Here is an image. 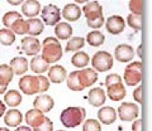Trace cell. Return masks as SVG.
<instances>
[{"mask_svg":"<svg viewBox=\"0 0 152 131\" xmlns=\"http://www.w3.org/2000/svg\"><path fill=\"white\" fill-rule=\"evenodd\" d=\"M126 95H127L126 87L123 86L122 83L107 87V96L110 98L112 101H121L126 97Z\"/></svg>","mask_w":152,"mask_h":131,"instance_id":"22","label":"cell"},{"mask_svg":"<svg viewBox=\"0 0 152 131\" xmlns=\"http://www.w3.org/2000/svg\"><path fill=\"white\" fill-rule=\"evenodd\" d=\"M137 55H138L140 58H142V44L138 47V49H137Z\"/></svg>","mask_w":152,"mask_h":131,"instance_id":"47","label":"cell"},{"mask_svg":"<svg viewBox=\"0 0 152 131\" xmlns=\"http://www.w3.org/2000/svg\"><path fill=\"white\" fill-rule=\"evenodd\" d=\"M50 67V63L47 62V60L42 57V54L41 55H34V57L32 58L31 60V69H32V72H34L37 74H42V73H45L48 71V68Z\"/></svg>","mask_w":152,"mask_h":131,"instance_id":"20","label":"cell"},{"mask_svg":"<svg viewBox=\"0 0 152 131\" xmlns=\"http://www.w3.org/2000/svg\"><path fill=\"white\" fill-rule=\"evenodd\" d=\"M105 40V37L102 32L99 30H94V32H90L89 34L86 35V42L89 43V45L91 47H99L104 43Z\"/></svg>","mask_w":152,"mask_h":131,"instance_id":"30","label":"cell"},{"mask_svg":"<svg viewBox=\"0 0 152 131\" xmlns=\"http://www.w3.org/2000/svg\"><path fill=\"white\" fill-rule=\"evenodd\" d=\"M5 110H7L5 104H4L3 101H0V116H3L4 114H5Z\"/></svg>","mask_w":152,"mask_h":131,"instance_id":"44","label":"cell"},{"mask_svg":"<svg viewBox=\"0 0 152 131\" xmlns=\"http://www.w3.org/2000/svg\"><path fill=\"white\" fill-rule=\"evenodd\" d=\"M83 13L86 20H93L103 17V6L98 1H89L83 6Z\"/></svg>","mask_w":152,"mask_h":131,"instance_id":"11","label":"cell"},{"mask_svg":"<svg viewBox=\"0 0 152 131\" xmlns=\"http://www.w3.org/2000/svg\"><path fill=\"white\" fill-rule=\"evenodd\" d=\"M45 119H46V116L43 115V112L37 110V109H32L26 114V122L28 126H31L32 129L38 126L41 122H43Z\"/></svg>","mask_w":152,"mask_h":131,"instance_id":"21","label":"cell"},{"mask_svg":"<svg viewBox=\"0 0 152 131\" xmlns=\"http://www.w3.org/2000/svg\"><path fill=\"white\" fill-rule=\"evenodd\" d=\"M142 93H143L142 86H138L134 91H133V98H134V101L137 102V104H140V105L143 102V96H142Z\"/></svg>","mask_w":152,"mask_h":131,"instance_id":"41","label":"cell"},{"mask_svg":"<svg viewBox=\"0 0 152 131\" xmlns=\"http://www.w3.org/2000/svg\"><path fill=\"white\" fill-rule=\"evenodd\" d=\"M141 125H142V120L136 119L132 125V131H141Z\"/></svg>","mask_w":152,"mask_h":131,"instance_id":"42","label":"cell"},{"mask_svg":"<svg viewBox=\"0 0 152 131\" xmlns=\"http://www.w3.org/2000/svg\"><path fill=\"white\" fill-rule=\"evenodd\" d=\"M62 47L60 42L55 37H47L42 42V57H43L50 64L56 63L62 58Z\"/></svg>","mask_w":152,"mask_h":131,"instance_id":"3","label":"cell"},{"mask_svg":"<svg viewBox=\"0 0 152 131\" xmlns=\"http://www.w3.org/2000/svg\"><path fill=\"white\" fill-rule=\"evenodd\" d=\"M14 77V72L9 64H0V85L8 86Z\"/></svg>","mask_w":152,"mask_h":131,"instance_id":"28","label":"cell"},{"mask_svg":"<svg viewBox=\"0 0 152 131\" xmlns=\"http://www.w3.org/2000/svg\"><path fill=\"white\" fill-rule=\"evenodd\" d=\"M33 106H34V109L46 114V112H50L53 109L55 101H53V98L48 95H41V96H37L36 100L33 101Z\"/></svg>","mask_w":152,"mask_h":131,"instance_id":"13","label":"cell"},{"mask_svg":"<svg viewBox=\"0 0 152 131\" xmlns=\"http://www.w3.org/2000/svg\"><path fill=\"white\" fill-rule=\"evenodd\" d=\"M127 86H138L142 82V62H132L126 67L123 74Z\"/></svg>","mask_w":152,"mask_h":131,"instance_id":"4","label":"cell"},{"mask_svg":"<svg viewBox=\"0 0 152 131\" xmlns=\"http://www.w3.org/2000/svg\"><path fill=\"white\" fill-rule=\"evenodd\" d=\"M86 24L90 28L99 29V28H102V25L104 24V15L100 17V18H96V19H93V20H86Z\"/></svg>","mask_w":152,"mask_h":131,"instance_id":"40","label":"cell"},{"mask_svg":"<svg viewBox=\"0 0 152 131\" xmlns=\"http://www.w3.org/2000/svg\"><path fill=\"white\" fill-rule=\"evenodd\" d=\"M84 45H85V39L83 37H74V38H71L67 42L65 49H66V52H77Z\"/></svg>","mask_w":152,"mask_h":131,"instance_id":"32","label":"cell"},{"mask_svg":"<svg viewBox=\"0 0 152 131\" xmlns=\"http://www.w3.org/2000/svg\"><path fill=\"white\" fill-rule=\"evenodd\" d=\"M15 131H33L29 126H18L15 129Z\"/></svg>","mask_w":152,"mask_h":131,"instance_id":"45","label":"cell"},{"mask_svg":"<svg viewBox=\"0 0 152 131\" xmlns=\"http://www.w3.org/2000/svg\"><path fill=\"white\" fill-rule=\"evenodd\" d=\"M4 102H5L7 106L10 107H15L19 106L22 102V95L20 92H18L17 90H10L5 92V96H4Z\"/></svg>","mask_w":152,"mask_h":131,"instance_id":"27","label":"cell"},{"mask_svg":"<svg viewBox=\"0 0 152 131\" xmlns=\"http://www.w3.org/2000/svg\"><path fill=\"white\" fill-rule=\"evenodd\" d=\"M22 50L26 53V55H37L38 53L41 52V42L38 40L36 37H24V38L22 39V45H20Z\"/></svg>","mask_w":152,"mask_h":131,"instance_id":"8","label":"cell"},{"mask_svg":"<svg viewBox=\"0 0 152 131\" xmlns=\"http://www.w3.org/2000/svg\"><path fill=\"white\" fill-rule=\"evenodd\" d=\"M124 19L121 17V15H112L109 17L107 22H105V28L108 33H110L113 35H117V34H121V33L124 30Z\"/></svg>","mask_w":152,"mask_h":131,"instance_id":"9","label":"cell"},{"mask_svg":"<svg viewBox=\"0 0 152 131\" xmlns=\"http://www.w3.org/2000/svg\"><path fill=\"white\" fill-rule=\"evenodd\" d=\"M10 67L13 69L14 74H17V76H22V74H24L28 68H29V63H28V60L26 57H15L12 59L10 62Z\"/></svg>","mask_w":152,"mask_h":131,"instance_id":"23","label":"cell"},{"mask_svg":"<svg viewBox=\"0 0 152 131\" xmlns=\"http://www.w3.org/2000/svg\"><path fill=\"white\" fill-rule=\"evenodd\" d=\"M83 131H102L100 121L94 120V119L86 120L83 125Z\"/></svg>","mask_w":152,"mask_h":131,"instance_id":"36","label":"cell"},{"mask_svg":"<svg viewBox=\"0 0 152 131\" xmlns=\"http://www.w3.org/2000/svg\"><path fill=\"white\" fill-rule=\"evenodd\" d=\"M118 83H122V77L117 73H112V74H108L107 78H105V86H113V85H118Z\"/></svg>","mask_w":152,"mask_h":131,"instance_id":"39","label":"cell"},{"mask_svg":"<svg viewBox=\"0 0 152 131\" xmlns=\"http://www.w3.org/2000/svg\"><path fill=\"white\" fill-rule=\"evenodd\" d=\"M27 23H28V34L32 37L39 35L45 29L43 22L41 19H38V18H29L27 20Z\"/></svg>","mask_w":152,"mask_h":131,"instance_id":"25","label":"cell"},{"mask_svg":"<svg viewBox=\"0 0 152 131\" xmlns=\"http://www.w3.org/2000/svg\"><path fill=\"white\" fill-rule=\"evenodd\" d=\"M18 85L24 95L31 96L46 92L50 88V79L45 76H23Z\"/></svg>","mask_w":152,"mask_h":131,"instance_id":"1","label":"cell"},{"mask_svg":"<svg viewBox=\"0 0 152 131\" xmlns=\"http://www.w3.org/2000/svg\"><path fill=\"white\" fill-rule=\"evenodd\" d=\"M0 131H10V130L7 129V127H0Z\"/></svg>","mask_w":152,"mask_h":131,"instance_id":"49","label":"cell"},{"mask_svg":"<svg viewBox=\"0 0 152 131\" xmlns=\"http://www.w3.org/2000/svg\"><path fill=\"white\" fill-rule=\"evenodd\" d=\"M7 1L10 4V5H14V6H17V5H20V4L24 1V0H7Z\"/></svg>","mask_w":152,"mask_h":131,"instance_id":"43","label":"cell"},{"mask_svg":"<svg viewBox=\"0 0 152 131\" xmlns=\"http://www.w3.org/2000/svg\"><path fill=\"white\" fill-rule=\"evenodd\" d=\"M117 111L110 106H104L98 111V119L104 125H110L117 120Z\"/></svg>","mask_w":152,"mask_h":131,"instance_id":"15","label":"cell"},{"mask_svg":"<svg viewBox=\"0 0 152 131\" xmlns=\"http://www.w3.org/2000/svg\"><path fill=\"white\" fill-rule=\"evenodd\" d=\"M90 62V57L88 53L85 52H76L72 57H71V63H72V66H75V67L77 68H86V66L89 64Z\"/></svg>","mask_w":152,"mask_h":131,"instance_id":"26","label":"cell"},{"mask_svg":"<svg viewBox=\"0 0 152 131\" xmlns=\"http://www.w3.org/2000/svg\"><path fill=\"white\" fill-rule=\"evenodd\" d=\"M118 117L122 121H133L138 117L140 115V107L137 104H132V102H123V104L118 107Z\"/></svg>","mask_w":152,"mask_h":131,"instance_id":"7","label":"cell"},{"mask_svg":"<svg viewBox=\"0 0 152 131\" xmlns=\"http://www.w3.org/2000/svg\"><path fill=\"white\" fill-rule=\"evenodd\" d=\"M128 8H129L132 14L142 15V12H143V0H129Z\"/></svg>","mask_w":152,"mask_h":131,"instance_id":"37","label":"cell"},{"mask_svg":"<svg viewBox=\"0 0 152 131\" xmlns=\"http://www.w3.org/2000/svg\"><path fill=\"white\" fill-rule=\"evenodd\" d=\"M105 100H107V95L104 92L103 88L100 87H94L89 91V95H88V101L89 104L94 106V107H100L105 104Z\"/></svg>","mask_w":152,"mask_h":131,"instance_id":"12","label":"cell"},{"mask_svg":"<svg viewBox=\"0 0 152 131\" xmlns=\"http://www.w3.org/2000/svg\"><path fill=\"white\" fill-rule=\"evenodd\" d=\"M67 87L71 91H76V92L84 90V86L81 85V82L79 79V71L71 72L67 76Z\"/></svg>","mask_w":152,"mask_h":131,"instance_id":"29","label":"cell"},{"mask_svg":"<svg viewBox=\"0 0 152 131\" xmlns=\"http://www.w3.org/2000/svg\"><path fill=\"white\" fill-rule=\"evenodd\" d=\"M85 117H86V110L84 107L70 106L61 112L60 121L65 127L74 129L76 126L81 125V122H84Z\"/></svg>","mask_w":152,"mask_h":131,"instance_id":"2","label":"cell"},{"mask_svg":"<svg viewBox=\"0 0 152 131\" xmlns=\"http://www.w3.org/2000/svg\"><path fill=\"white\" fill-rule=\"evenodd\" d=\"M55 34L57 37V39H61V40L69 39L72 35V27L69 23L61 22L58 24H56L55 27Z\"/></svg>","mask_w":152,"mask_h":131,"instance_id":"24","label":"cell"},{"mask_svg":"<svg viewBox=\"0 0 152 131\" xmlns=\"http://www.w3.org/2000/svg\"><path fill=\"white\" fill-rule=\"evenodd\" d=\"M7 87H8V86L0 85V95H3V93H5V91H7Z\"/></svg>","mask_w":152,"mask_h":131,"instance_id":"46","label":"cell"},{"mask_svg":"<svg viewBox=\"0 0 152 131\" xmlns=\"http://www.w3.org/2000/svg\"><path fill=\"white\" fill-rule=\"evenodd\" d=\"M74 1L77 4H86V3H89V0H74Z\"/></svg>","mask_w":152,"mask_h":131,"instance_id":"48","label":"cell"},{"mask_svg":"<svg viewBox=\"0 0 152 131\" xmlns=\"http://www.w3.org/2000/svg\"><path fill=\"white\" fill-rule=\"evenodd\" d=\"M41 18L42 22L46 25H56L58 24L61 20V10L58 6L53 5V4H48L46 5L41 12Z\"/></svg>","mask_w":152,"mask_h":131,"instance_id":"6","label":"cell"},{"mask_svg":"<svg viewBox=\"0 0 152 131\" xmlns=\"http://www.w3.org/2000/svg\"><path fill=\"white\" fill-rule=\"evenodd\" d=\"M91 66L98 72H107L113 67V57L109 52L99 50L91 58Z\"/></svg>","mask_w":152,"mask_h":131,"instance_id":"5","label":"cell"},{"mask_svg":"<svg viewBox=\"0 0 152 131\" xmlns=\"http://www.w3.org/2000/svg\"><path fill=\"white\" fill-rule=\"evenodd\" d=\"M127 23L132 29L134 30H141L142 29V17L137 15V14H129L127 18Z\"/></svg>","mask_w":152,"mask_h":131,"instance_id":"35","label":"cell"},{"mask_svg":"<svg viewBox=\"0 0 152 131\" xmlns=\"http://www.w3.org/2000/svg\"><path fill=\"white\" fill-rule=\"evenodd\" d=\"M79 79L84 88H86L98 81V73L93 68H83L81 71H79Z\"/></svg>","mask_w":152,"mask_h":131,"instance_id":"14","label":"cell"},{"mask_svg":"<svg viewBox=\"0 0 152 131\" xmlns=\"http://www.w3.org/2000/svg\"><path fill=\"white\" fill-rule=\"evenodd\" d=\"M10 29L15 33V34H28V23L27 20H24L23 18H20V19H18L14 24L10 27Z\"/></svg>","mask_w":152,"mask_h":131,"instance_id":"33","label":"cell"},{"mask_svg":"<svg viewBox=\"0 0 152 131\" xmlns=\"http://www.w3.org/2000/svg\"><path fill=\"white\" fill-rule=\"evenodd\" d=\"M67 78V72L62 66H52L48 69V79L52 83H61Z\"/></svg>","mask_w":152,"mask_h":131,"instance_id":"16","label":"cell"},{"mask_svg":"<svg viewBox=\"0 0 152 131\" xmlns=\"http://www.w3.org/2000/svg\"><path fill=\"white\" fill-rule=\"evenodd\" d=\"M58 131H65V130H58Z\"/></svg>","mask_w":152,"mask_h":131,"instance_id":"50","label":"cell"},{"mask_svg":"<svg viewBox=\"0 0 152 131\" xmlns=\"http://www.w3.org/2000/svg\"><path fill=\"white\" fill-rule=\"evenodd\" d=\"M114 57H115L118 62L128 63L134 57V50L128 44H119L115 48V50H114Z\"/></svg>","mask_w":152,"mask_h":131,"instance_id":"10","label":"cell"},{"mask_svg":"<svg viewBox=\"0 0 152 131\" xmlns=\"http://www.w3.org/2000/svg\"><path fill=\"white\" fill-rule=\"evenodd\" d=\"M15 42V33L9 28L0 29V44L3 45H12Z\"/></svg>","mask_w":152,"mask_h":131,"instance_id":"31","label":"cell"},{"mask_svg":"<svg viewBox=\"0 0 152 131\" xmlns=\"http://www.w3.org/2000/svg\"><path fill=\"white\" fill-rule=\"evenodd\" d=\"M81 9L76 4H66L62 9V17L69 22H76L81 17Z\"/></svg>","mask_w":152,"mask_h":131,"instance_id":"19","label":"cell"},{"mask_svg":"<svg viewBox=\"0 0 152 131\" xmlns=\"http://www.w3.org/2000/svg\"><path fill=\"white\" fill-rule=\"evenodd\" d=\"M23 121V115L22 112L17 110V109H12L5 112V116H4V122L10 127H18L19 125L22 124Z\"/></svg>","mask_w":152,"mask_h":131,"instance_id":"18","label":"cell"},{"mask_svg":"<svg viewBox=\"0 0 152 131\" xmlns=\"http://www.w3.org/2000/svg\"><path fill=\"white\" fill-rule=\"evenodd\" d=\"M20 18H22L20 13H18V12H8V13L4 14V17H3V24L10 29V27L18 19H20Z\"/></svg>","mask_w":152,"mask_h":131,"instance_id":"34","label":"cell"},{"mask_svg":"<svg viewBox=\"0 0 152 131\" xmlns=\"http://www.w3.org/2000/svg\"><path fill=\"white\" fill-rule=\"evenodd\" d=\"M41 12V4L37 0H27L22 5V13L27 18H36Z\"/></svg>","mask_w":152,"mask_h":131,"instance_id":"17","label":"cell"},{"mask_svg":"<svg viewBox=\"0 0 152 131\" xmlns=\"http://www.w3.org/2000/svg\"><path fill=\"white\" fill-rule=\"evenodd\" d=\"M52 130H53V122L48 117H46L43 122H41L38 126L33 127V131H52Z\"/></svg>","mask_w":152,"mask_h":131,"instance_id":"38","label":"cell"}]
</instances>
